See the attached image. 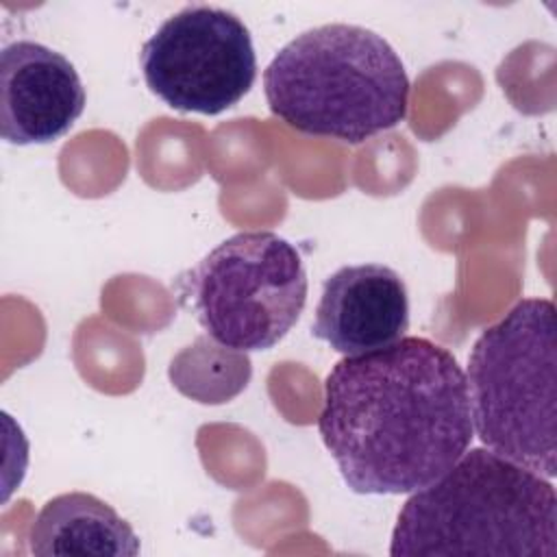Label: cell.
<instances>
[{
	"mask_svg": "<svg viewBox=\"0 0 557 557\" xmlns=\"http://www.w3.org/2000/svg\"><path fill=\"white\" fill-rule=\"evenodd\" d=\"M472 426L492 453L557 472V326L548 298H527L487 326L468 357Z\"/></svg>",
	"mask_w": 557,
	"mask_h": 557,
	"instance_id": "277c9868",
	"label": "cell"
},
{
	"mask_svg": "<svg viewBox=\"0 0 557 557\" xmlns=\"http://www.w3.org/2000/svg\"><path fill=\"white\" fill-rule=\"evenodd\" d=\"M87 96L74 63L30 39L0 52V133L15 146L52 144L76 124Z\"/></svg>",
	"mask_w": 557,
	"mask_h": 557,
	"instance_id": "52a82bcc",
	"label": "cell"
},
{
	"mask_svg": "<svg viewBox=\"0 0 557 557\" xmlns=\"http://www.w3.org/2000/svg\"><path fill=\"white\" fill-rule=\"evenodd\" d=\"M389 555L555 557V487L490 448H468L442 476L411 492Z\"/></svg>",
	"mask_w": 557,
	"mask_h": 557,
	"instance_id": "7a4b0ae2",
	"label": "cell"
},
{
	"mask_svg": "<svg viewBox=\"0 0 557 557\" xmlns=\"http://www.w3.org/2000/svg\"><path fill=\"white\" fill-rule=\"evenodd\" d=\"M270 111L315 137L361 144L400 124L409 76L396 50L357 24H324L287 41L263 72Z\"/></svg>",
	"mask_w": 557,
	"mask_h": 557,
	"instance_id": "3957f363",
	"label": "cell"
},
{
	"mask_svg": "<svg viewBox=\"0 0 557 557\" xmlns=\"http://www.w3.org/2000/svg\"><path fill=\"white\" fill-rule=\"evenodd\" d=\"M28 550L37 557H135L139 555V537L98 496L67 492L50 498L39 509L28 529Z\"/></svg>",
	"mask_w": 557,
	"mask_h": 557,
	"instance_id": "9c48e42d",
	"label": "cell"
},
{
	"mask_svg": "<svg viewBox=\"0 0 557 557\" xmlns=\"http://www.w3.org/2000/svg\"><path fill=\"white\" fill-rule=\"evenodd\" d=\"M139 65L148 89L185 113L218 115L255 85L257 54L248 26L231 11L191 4L144 41Z\"/></svg>",
	"mask_w": 557,
	"mask_h": 557,
	"instance_id": "8992f818",
	"label": "cell"
},
{
	"mask_svg": "<svg viewBox=\"0 0 557 557\" xmlns=\"http://www.w3.org/2000/svg\"><path fill=\"white\" fill-rule=\"evenodd\" d=\"M172 287L213 342L255 352L274 348L298 322L307 302V270L285 237L244 231L218 244Z\"/></svg>",
	"mask_w": 557,
	"mask_h": 557,
	"instance_id": "5b68a950",
	"label": "cell"
},
{
	"mask_svg": "<svg viewBox=\"0 0 557 557\" xmlns=\"http://www.w3.org/2000/svg\"><path fill=\"white\" fill-rule=\"evenodd\" d=\"M318 431L355 494H411L470 448L466 372L416 335L344 357L326 374Z\"/></svg>",
	"mask_w": 557,
	"mask_h": 557,
	"instance_id": "6da1fadb",
	"label": "cell"
},
{
	"mask_svg": "<svg viewBox=\"0 0 557 557\" xmlns=\"http://www.w3.org/2000/svg\"><path fill=\"white\" fill-rule=\"evenodd\" d=\"M409 329V296L400 274L383 263L335 270L322 285L311 333L344 357L396 344Z\"/></svg>",
	"mask_w": 557,
	"mask_h": 557,
	"instance_id": "ba28073f",
	"label": "cell"
}]
</instances>
